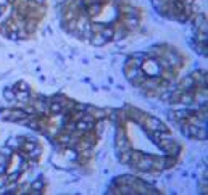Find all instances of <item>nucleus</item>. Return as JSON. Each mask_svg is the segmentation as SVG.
<instances>
[{
	"label": "nucleus",
	"instance_id": "nucleus-10",
	"mask_svg": "<svg viewBox=\"0 0 208 195\" xmlns=\"http://www.w3.org/2000/svg\"><path fill=\"white\" fill-rule=\"evenodd\" d=\"M13 90H15V92H16V90H24V92H31V87L27 86V84H26L24 81H18L16 84L13 86Z\"/></svg>",
	"mask_w": 208,
	"mask_h": 195
},
{
	"label": "nucleus",
	"instance_id": "nucleus-11",
	"mask_svg": "<svg viewBox=\"0 0 208 195\" xmlns=\"http://www.w3.org/2000/svg\"><path fill=\"white\" fill-rule=\"evenodd\" d=\"M103 26H105V23H97V21H94V23H90V29H92L94 34H95V32H102Z\"/></svg>",
	"mask_w": 208,
	"mask_h": 195
},
{
	"label": "nucleus",
	"instance_id": "nucleus-14",
	"mask_svg": "<svg viewBox=\"0 0 208 195\" xmlns=\"http://www.w3.org/2000/svg\"><path fill=\"white\" fill-rule=\"evenodd\" d=\"M10 5V2H8V0H0V7L2 8H5V7H8Z\"/></svg>",
	"mask_w": 208,
	"mask_h": 195
},
{
	"label": "nucleus",
	"instance_id": "nucleus-1",
	"mask_svg": "<svg viewBox=\"0 0 208 195\" xmlns=\"http://www.w3.org/2000/svg\"><path fill=\"white\" fill-rule=\"evenodd\" d=\"M163 57H165L166 61L169 63V66L174 68V69H179V68H181L182 64H184V57H182V55L179 53L177 50H174V49H169V50L165 49Z\"/></svg>",
	"mask_w": 208,
	"mask_h": 195
},
{
	"label": "nucleus",
	"instance_id": "nucleus-6",
	"mask_svg": "<svg viewBox=\"0 0 208 195\" xmlns=\"http://www.w3.org/2000/svg\"><path fill=\"white\" fill-rule=\"evenodd\" d=\"M179 103L182 105H195V100H194V94L192 92H182L181 97H179Z\"/></svg>",
	"mask_w": 208,
	"mask_h": 195
},
{
	"label": "nucleus",
	"instance_id": "nucleus-13",
	"mask_svg": "<svg viewBox=\"0 0 208 195\" xmlns=\"http://www.w3.org/2000/svg\"><path fill=\"white\" fill-rule=\"evenodd\" d=\"M7 173V164H0V176Z\"/></svg>",
	"mask_w": 208,
	"mask_h": 195
},
{
	"label": "nucleus",
	"instance_id": "nucleus-5",
	"mask_svg": "<svg viewBox=\"0 0 208 195\" xmlns=\"http://www.w3.org/2000/svg\"><path fill=\"white\" fill-rule=\"evenodd\" d=\"M126 27L128 31H134L139 27V18H132V16H126L124 18V24H123Z\"/></svg>",
	"mask_w": 208,
	"mask_h": 195
},
{
	"label": "nucleus",
	"instance_id": "nucleus-3",
	"mask_svg": "<svg viewBox=\"0 0 208 195\" xmlns=\"http://www.w3.org/2000/svg\"><path fill=\"white\" fill-rule=\"evenodd\" d=\"M89 42L94 45V47H103L105 44H108V40L103 37L100 32H95V34H92V37L89 39Z\"/></svg>",
	"mask_w": 208,
	"mask_h": 195
},
{
	"label": "nucleus",
	"instance_id": "nucleus-4",
	"mask_svg": "<svg viewBox=\"0 0 208 195\" xmlns=\"http://www.w3.org/2000/svg\"><path fill=\"white\" fill-rule=\"evenodd\" d=\"M140 73H142V69L137 68V66H126V68H124V74H126V79H128V81L136 79Z\"/></svg>",
	"mask_w": 208,
	"mask_h": 195
},
{
	"label": "nucleus",
	"instance_id": "nucleus-12",
	"mask_svg": "<svg viewBox=\"0 0 208 195\" xmlns=\"http://www.w3.org/2000/svg\"><path fill=\"white\" fill-rule=\"evenodd\" d=\"M0 153H3L5 156H10V155L13 153V150H12V148L8 147V145H5L3 148H0Z\"/></svg>",
	"mask_w": 208,
	"mask_h": 195
},
{
	"label": "nucleus",
	"instance_id": "nucleus-9",
	"mask_svg": "<svg viewBox=\"0 0 208 195\" xmlns=\"http://www.w3.org/2000/svg\"><path fill=\"white\" fill-rule=\"evenodd\" d=\"M3 98H5V102H8V105H12L13 102L16 100V95H15V90L13 89H5L3 90Z\"/></svg>",
	"mask_w": 208,
	"mask_h": 195
},
{
	"label": "nucleus",
	"instance_id": "nucleus-8",
	"mask_svg": "<svg viewBox=\"0 0 208 195\" xmlns=\"http://www.w3.org/2000/svg\"><path fill=\"white\" fill-rule=\"evenodd\" d=\"M152 169H158V171L165 169V155H162V156H153V168H152Z\"/></svg>",
	"mask_w": 208,
	"mask_h": 195
},
{
	"label": "nucleus",
	"instance_id": "nucleus-2",
	"mask_svg": "<svg viewBox=\"0 0 208 195\" xmlns=\"http://www.w3.org/2000/svg\"><path fill=\"white\" fill-rule=\"evenodd\" d=\"M140 69H142L145 76H160V71H162L157 60H153V58H145L142 61V64H140Z\"/></svg>",
	"mask_w": 208,
	"mask_h": 195
},
{
	"label": "nucleus",
	"instance_id": "nucleus-7",
	"mask_svg": "<svg viewBox=\"0 0 208 195\" xmlns=\"http://www.w3.org/2000/svg\"><path fill=\"white\" fill-rule=\"evenodd\" d=\"M128 34V29L124 26H119V27H115V31H113V37H111V40H121V39H124Z\"/></svg>",
	"mask_w": 208,
	"mask_h": 195
}]
</instances>
